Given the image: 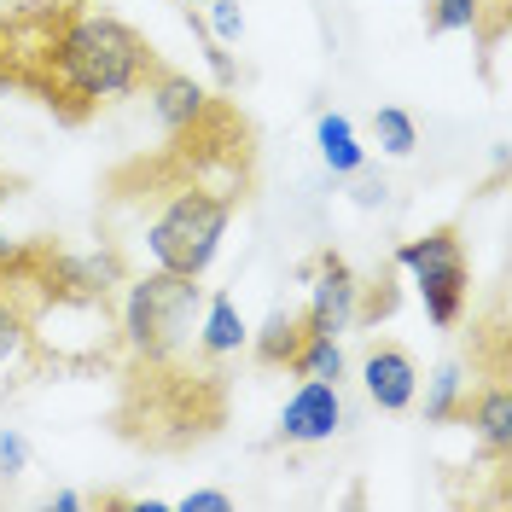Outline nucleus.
Listing matches in <instances>:
<instances>
[{
  "label": "nucleus",
  "mask_w": 512,
  "mask_h": 512,
  "mask_svg": "<svg viewBox=\"0 0 512 512\" xmlns=\"http://www.w3.org/2000/svg\"><path fill=\"white\" fill-rule=\"evenodd\" d=\"M152 70L158 47L105 6L24 0L18 12H0V76L64 123H82L99 105L140 94Z\"/></svg>",
  "instance_id": "1"
},
{
  "label": "nucleus",
  "mask_w": 512,
  "mask_h": 512,
  "mask_svg": "<svg viewBox=\"0 0 512 512\" xmlns=\"http://www.w3.org/2000/svg\"><path fill=\"white\" fill-rule=\"evenodd\" d=\"M198 315H204V286L152 268L123 291V344L146 367H175L187 344H198Z\"/></svg>",
  "instance_id": "2"
},
{
  "label": "nucleus",
  "mask_w": 512,
  "mask_h": 512,
  "mask_svg": "<svg viewBox=\"0 0 512 512\" xmlns=\"http://www.w3.org/2000/svg\"><path fill=\"white\" fill-rule=\"evenodd\" d=\"M396 268H408L419 286V303L437 332H448L454 320L466 315V297H472V268L460 251V233L454 227H431L425 239H408L396 251Z\"/></svg>",
  "instance_id": "3"
},
{
  "label": "nucleus",
  "mask_w": 512,
  "mask_h": 512,
  "mask_svg": "<svg viewBox=\"0 0 512 512\" xmlns=\"http://www.w3.org/2000/svg\"><path fill=\"white\" fill-rule=\"evenodd\" d=\"M309 309H303V320H309V332H326V338H338V332H350L355 326V303H361V280L350 274V262L338 251H320L315 268H309Z\"/></svg>",
  "instance_id": "4"
},
{
  "label": "nucleus",
  "mask_w": 512,
  "mask_h": 512,
  "mask_svg": "<svg viewBox=\"0 0 512 512\" xmlns=\"http://www.w3.org/2000/svg\"><path fill=\"white\" fill-rule=\"evenodd\" d=\"M344 431V396L338 384L303 379L291 390V402L280 408V437L286 443H332Z\"/></svg>",
  "instance_id": "5"
},
{
  "label": "nucleus",
  "mask_w": 512,
  "mask_h": 512,
  "mask_svg": "<svg viewBox=\"0 0 512 512\" xmlns=\"http://www.w3.org/2000/svg\"><path fill=\"white\" fill-rule=\"evenodd\" d=\"M361 384H367V402L379 414H408L419 396V367L402 344H373L361 361Z\"/></svg>",
  "instance_id": "6"
},
{
  "label": "nucleus",
  "mask_w": 512,
  "mask_h": 512,
  "mask_svg": "<svg viewBox=\"0 0 512 512\" xmlns=\"http://www.w3.org/2000/svg\"><path fill=\"white\" fill-rule=\"evenodd\" d=\"M146 99H152V111H158L163 134H187V128H198L210 111H216V99L204 94V82H192L187 70H169V64L152 70Z\"/></svg>",
  "instance_id": "7"
},
{
  "label": "nucleus",
  "mask_w": 512,
  "mask_h": 512,
  "mask_svg": "<svg viewBox=\"0 0 512 512\" xmlns=\"http://www.w3.org/2000/svg\"><path fill=\"white\" fill-rule=\"evenodd\" d=\"M460 419H466V425H478L483 448H489L495 460H507V448H512V396H507V384L489 379L483 390H466Z\"/></svg>",
  "instance_id": "8"
},
{
  "label": "nucleus",
  "mask_w": 512,
  "mask_h": 512,
  "mask_svg": "<svg viewBox=\"0 0 512 512\" xmlns=\"http://www.w3.org/2000/svg\"><path fill=\"white\" fill-rule=\"evenodd\" d=\"M251 344V326H245V315H239V303L227 297V291H216V297H204V320H198V350L210 355H233Z\"/></svg>",
  "instance_id": "9"
},
{
  "label": "nucleus",
  "mask_w": 512,
  "mask_h": 512,
  "mask_svg": "<svg viewBox=\"0 0 512 512\" xmlns=\"http://www.w3.org/2000/svg\"><path fill=\"white\" fill-rule=\"evenodd\" d=\"M315 146H320V163L332 175H361L367 169V146L355 140V123L344 111H320L315 117Z\"/></svg>",
  "instance_id": "10"
},
{
  "label": "nucleus",
  "mask_w": 512,
  "mask_h": 512,
  "mask_svg": "<svg viewBox=\"0 0 512 512\" xmlns=\"http://www.w3.org/2000/svg\"><path fill=\"white\" fill-rule=\"evenodd\" d=\"M303 338H309V320H303V309H274V315H268V326L256 332V361H262V367H286Z\"/></svg>",
  "instance_id": "11"
},
{
  "label": "nucleus",
  "mask_w": 512,
  "mask_h": 512,
  "mask_svg": "<svg viewBox=\"0 0 512 512\" xmlns=\"http://www.w3.org/2000/svg\"><path fill=\"white\" fill-rule=\"evenodd\" d=\"M344 344L338 338H326V332H309L303 344H297V355L286 361V373H297V379H320V384H338L344 379Z\"/></svg>",
  "instance_id": "12"
},
{
  "label": "nucleus",
  "mask_w": 512,
  "mask_h": 512,
  "mask_svg": "<svg viewBox=\"0 0 512 512\" xmlns=\"http://www.w3.org/2000/svg\"><path fill=\"white\" fill-rule=\"evenodd\" d=\"M460 408H466V367L460 361H443L431 373V390H425V425H448Z\"/></svg>",
  "instance_id": "13"
},
{
  "label": "nucleus",
  "mask_w": 512,
  "mask_h": 512,
  "mask_svg": "<svg viewBox=\"0 0 512 512\" xmlns=\"http://www.w3.org/2000/svg\"><path fill=\"white\" fill-rule=\"evenodd\" d=\"M35 344V326L24 315V303L12 291H0V367H18Z\"/></svg>",
  "instance_id": "14"
},
{
  "label": "nucleus",
  "mask_w": 512,
  "mask_h": 512,
  "mask_svg": "<svg viewBox=\"0 0 512 512\" xmlns=\"http://www.w3.org/2000/svg\"><path fill=\"white\" fill-rule=\"evenodd\" d=\"M373 140H379V152H390V158H408L419 146V128L402 105H384V111H373Z\"/></svg>",
  "instance_id": "15"
},
{
  "label": "nucleus",
  "mask_w": 512,
  "mask_h": 512,
  "mask_svg": "<svg viewBox=\"0 0 512 512\" xmlns=\"http://www.w3.org/2000/svg\"><path fill=\"white\" fill-rule=\"evenodd\" d=\"M478 18H483V0H431V18H425V30H431V35L478 30Z\"/></svg>",
  "instance_id": "16"
},
{
  "label": "nucleus",
  "mask_w": 512,
  "mask_h": 512,
  "mask_svg": "<svg viewBox=\"0 0 512 512\" xmlns=\"http://www.w3.org/2000/svg\"><path fill=\"white\" fill-rule=\"evenodd\" d=\"M210 35H216V41H239V35H245L239 0H210Z\"/></svg>",
  "instance_id": "17"
},
{
  "label": "nucleus",
  "mask_w": 512,
  "mask_h": 512,
  "mask_svg": "<svg viewBox=\"0 0 512 512\" xmlns=\"http://www.w3.org/2000/svg\"><path fill=\"white\" fill-rule=\"evenodd\" d=\"M24 466H30V443L18 431H0V478H24Z\"/></svg>",
  "instance_id": "18"
},
{
  "label": "nucleus",
  "mask_w": 512,
  "mask_h": 512,
  "mask_svg": "<svg viewBox=\"0 0 512 512\" xmlns=\"http://www.w3.org/2000/svg\"><path fill=\"white\" fill-rule=\"evenodd\" d=\"M227 507H233V495H222V489H192V495L175 501V512H227Z\"/></svg>",
  "instance_id": "19"
},
{
  "label": "nucleus",
  "mask_w": 512,
  "mask_h": 512,
  "mask_svg": "<svg viewBox=\"0 0 512 512\" xmlns=\"http://www.w3.org/2000/svg\"><path fill=\"white\" fill-rule=\"evenodd\" d=\"M47 507H59V512H76V507H88V501H82V495H76V489H59V495H53V501H47Z\"/></svg>",
  "instance_id": "20"
},
{
  "label": "nucleus",
  "mask_w": 512,
  "mask_h": 512,
  "mask_svg": "<svg viewBox=\"0 0 512 512\" xmlns=\"http://www.w3.org/2000/svg\"><path fill=\"white\" fill-rule=\"evenodd\" d=\"M181 6H210V0H181Z\"/></svg>",
  "instance_id": "21"
},
{
  "label": "nucleus",
  "mask_w": 512,
  "mask_h": 512,
  "mask_svg": "<svg viewBox=\"0 0 512 512\" xmlns=\"http://www.w3.org/2000/svg\"><path fill=\"white\" fill-rule=\"evenodd\" d=\"M6 88H12V82H6V76H0V99H6Z\"/></svg>",
  "instance_id": "22"
},
{
  "label": "nucleus",
  "mask_w": 512,
  "mask_h": 512,
  "mask_svg": "<svg viewBox=\"0 0 512 512\" xmlns=\"http://www.w3.org/2000/svg\"><path fill=\"white\" fill-rule=\"evenodd\" d=\"M6 251H12V245H6V233H0V256H6Z\"/></svg>",
  "instance_id": "23"
}]
</instances>
